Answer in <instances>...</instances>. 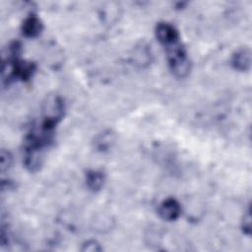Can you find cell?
I'll return each instance as SVG.
<instances>
[{
    "instance_id": "obj_11",
    "label": "cell",
    "mask_w": 252,
    "mask_h": 252,
    "mask_svg": "<svg viewBox=\"0 0 252 252\" xmlns=\"http://www.w3.org/2000/svg\"><path fill=\"white\" fill-rule=\"evenodd\" d=\"M100 250H102V247L95 240H88L82 246V251L94 252V251H100Z\"/></svg>"
},
{
    "instance_id": "obj_1",
    "label": "cell",
    "mask_w": 252,
    "mask_h": 252,
    "mask_svg": "<svg viewBox=\"0 0 252 252\" xmlns=\"http://www.w3.org/2000/svg\"><path fill=\"white\" fill-rule=\"evenodd\" d=\"M168 66L172 74L177 78L186 77L191 69V63L187 52L180 41L164 47Z\"/></svg>"
},
{
    "instance_id": "obj_12",
    "label": "cell",
    "mask_w": 252,
    "mask_h": 252,
    "mask_svg": "<svg viewBox=\"0 0 252 252\" xmlns=\"http://www.w3.org/2000/svg\"><path fill=\"white\" fill-rule=\"evenodd\" d=\"M111 135L109 133H106V134H103L101 137H99V139L97 140L96 144H97V147L98 149H106L110 146L111 144Z\"/></svg>"
},
{
    "instance_id": "obj_7",
    "label": "cell",
    "mask_w": 252,
    "mask_h": 252,
    "mask_svg": "<svg viewBox=\"0 0 252 252\" xmlns=\"http://www.w3.org/2000/svg\"><path fill=\"white\" fill-rule=\"evenodd\" d=\"M104 174L100 170L91 169L86 173V184L91 191H99L104 184Z\"/></svg>"
},
{
    "instance_id": "obj_8",
    "label": "cell",
    "mask_w": 252,
    "mask_h": 252,
    "mask_svg": "<svg viewBox=\"0 0 252 252\" xmlns=\"http://www.w3.org/2000/svg\"><path fill=\"white\" fill-rule=\"evenodd\" d=\"M150 57H151V54H150L149 48L147 46L142 45L136 49L134 58H135L137 64H139L141 66L148 64L150 62Z\"/></svg>"
},
{
    "instance_id": "obj_4",
    "label": "cell",
    "mask_w": 252,
    "mask_h": 252,
    "mask_svg": "<svg viewBox=\"0 0 252 252\" xmlns=\"http://www.w3.org/2000/svg\"><path fill=\"white\" fill-rule=\"evenodd\" d=\"M158 213L162 220L172 221L177 220L181 215V206L177 200L173 198H167L159 204Z\"/></svg>"
},
{
    "instance_id": "obj_3",
    "label": "cell",
    "mask_w": 252,
    "mask_h": 252,
    "mask_svg": "<svg viewBox=\"0 0 252 252\" xmlns=\"http://www.w3.org/2000/svg\"><path fill=\"white\" fill-rule=\"evenodd\" d=\"M156 36L158 40L165 47L174 42L179 41V33L177 30L168 23H158L156 27Z\"/></svg>"
},
{
    "instance_id": "obj_9",
    "label": "cell",
    "mask_w": 252,
    "mask_h": 252,
    "mask_svg": "<svg viewBox=\"0 0 252 252\" xmlns=\"http://www.w3.org/2000/svg\"><path fill=\"white\" fill-rule=\"evenodd\" d=\"M13 162V158L10 152L2 150L1 151V172L4 173L6 170L10 168Z\"/></svg>"
},
{
    "instance_id": "obj_5",
    "label": "cell",
    "mask_w": 252,
    "mask_h": 252,
    "mask_svg": "<svg viewBox=\"0 0 252 252\" xmlns=\"http://www.w3.org/2000/svg\"><path fill=\"white\" fill-rule=\"evenodd\" d=\"M43 26L40 19L36 15L28 16L22 24V32L26 37L33 38L40 34Z\"/></svg>"
},
{
    "instance_id": "obj_10",
    "label": "cell",
    "mask_w": 252,
    "mask_h": 252,
    "mask_svg": "<svg viewBox=\"0 0 252 252\" xmlns=\"http://www.w3.org/2000/svg\"><path fill=\"white\" fill-rule=\"evenodd\" d=\"M242 229H243V232L246 235L251 234V215H250V209L249 208L246 211V213L244 214V217H243V220H242Z\"/></svg>"
},
{
    "instance_id": "obj_2",
    "label": "cell",
    "mask_w": 252,
    "mask_h": 252,
    "mask_svg": "<svg viewBox=\"0 0 252 252\" xmlns=\"http://www.w3.org/2000/svg\"><path fill=\"white\" fill-rule=\"evenodd\" d=\"M65 104L59 95H49L42 104L40 126L44 129L54 131L55 126L63 118Z\"/></svg>"
},
{
    "instance_id": "obj_6",
    "label": "cell",
    "mask_w": 252,
    "mask_h": 252,
    "mask_svg": "<svg viewBox=\"0 0 252 252\" xmlns=\"http://www.w3.org/2000/svg\"><path fill=\"white\" fill-rule=\"evenodd\" d=\"M231 66L237 71H248L251 66V52L249 48H240L236 50L230 59Z\"/></svg>"
}]
</instances>
